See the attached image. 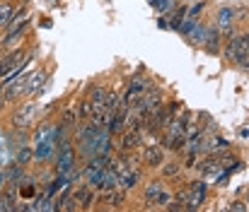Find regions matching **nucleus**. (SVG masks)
<instances>
[{"label": "nucleus", "instance_id": "obj_23", "mask_svg": "<svg viewBox=\"0 0 249 212\" xmlns=\"http://www.w3.org/2000/svg\"><path fill=\"white\" fill-rule=\"evenodd\" d=\"M150 5H153L158 12H167V10H169V5H172V0H153Z\"/></svg>", "mask_w": 249, "mask_h": 212}, {"label": "nucleus", "instance_id": "obj_16", "mask_svg": "<svg viewBox=\"0 0 249 212\" xmlns=\"http://www.w3.org/2000/svg\"><path fill=\"white\" fill-rule=\"evenodd\" d=\"M162 181H153V183H148L145 186V200L150 203V205H155V200L160 198V193H162Z\"/></svg>", "mask_w": 249, "mask_h": 212}, {"label": "nucleus", "instance_id": "obj_17", "mask_svg": "<svg viewBox=\"0 0 249 212\" xmlns=\"http://www.w3.org/2000/svg\"><path fill=\"white\" fill-rule=\"evenodd\" d=\"M160 169H162V179H177L179 171H181V164H177V162H165Z\"/></svg>", "mask_w": 249, "mask_h": 212}, {"label": "nucleus", "instance_id": "obj_14", "mask_svg": "<svg viewBox=\"0 0 249 212\" xmlns=\"http://www.w3.org/2000/svg\"><path fill=\"white\" fill-rule=\"evenodd\" d=\"M208 32H211V27H206V24H196L191 32H189V39H191V44H206V39H208Z\"/></svg>", "mask_w": 249, "mask_h": 212}, {"label": "nucleus", "instance_id": "obj_3", "mask_svg": "<svg viewBox=\"0 0 249 212\" xmlns=\"http://www.w3.org/2000/svg\"><path fill=\"white\" fill-rule=\"evenodd\" d=\"M56 169H58V174H68V171L75 169V147H73V140H71V138H66L63 142H58Z\"/></svg>", "mask_w": 249, "mask_h": 212}, {"label": "nucleus", "instance_id": "obj_1", "mask_svg": "<svg viewBox=\"0 0 249 212\" xmlns=\"http://www.w3.org/2000/svg\"><path fill=\"white\" fill-rule=\"evenodd\" d=\"M249 53V34H237V32H230L228 34V46H225V61L230 63H240L245 56Z\"/></svg>", "mask_w": 249, "mask_h": 212}, {"label": "nucleus", "instance_id": "obj_5", "mask_svg": "<svg viewBox=\"0 0 249 212\" xmlns=\"http://www.w3.org/2000/svg\"><path fill=\"white\" fill-rule=\"evenodd\" d=\"M148 87H150V80H145V77H131L126 92L121 94V101H124V104H133Z\"/></svg>", "mask_w": 249, "mask_h": 212}, {"label": "nucleus", "instance_id": "obj_10", "mask_svg": "<svg viewBox=\"0 0 249 212\" xmlns=\"http://www.w3.org/2000/svg\"><path fill=\"white\" fill-rule=\"evenodd\" d=\"M73 196H75V200H78L80 208H89V205L94 203V198H97V191L89 188V186L85 183V186H80V188H73Z\"/></svg>", "mask_w": 249, "mask_h": 212}, {"label": "nucleus", "instance_id": "obj_22", "mask_svg": "<svg viewBox=\"0 0 249 212\" xmlns=\"http://www.w3.org/2000/svg\"><path fill=\"white\" fill-rule=\"evenodd\" d=\"M34 196H36V188H34V186H22V183H19V198H27V200H29V198H34Z\"/></svg>", "mask_w": 249, "mask_h": 212}, {"label": "nucleus", "instance_id": "obj_15", "mask_svg": "<svg viewBox=\"0 0 249 212\" xmlns=\"http://www.w3.org/2000/svg\"><path fill=\"white\" fill-rule=\"evenodd\" d=\"M32 159H34V152H32V147H29V145H19V149H17V154H15V164H19V166H27Z\"/></svg>", "mask_w": 249, "mask_h": 212}, {"label": "nucleus", "instance_id": "obj_20", "mask_svg": "<svg viewBox=\"0 0 249 212\" xmlns=\"http://www.w3.org/2000/svg\"><path fill=\"white\" fill-rule=\"evenodd\" d=\"M172 198H174V193L167 191V188H162V193H160V198L155 200V205H158V208H167V205L172 203Z\"/></svg>", "mask_w": 249, "mask_h": 212}, {"label": "nucleus", "instance_id": "obj_9", "mask_svg": "<svg viewBox=\"0 0 249 212\" xmlns=\"http://www.w3.org/2000/svg\"><path fill=\"white\" fill-rule=\"evenodd\" d=\"M46 70H36L32 72L29 77H27V89H24V97H36L41 89H44V84H46Z\"/></svg>", "mask_w": 249, "mask_h": 212}, {"label": "nucleus", "instance_id": "obj_18", "mask_svg": "<svg viewBox=\"0 0 249 212\" xmlns=\"http://www.w3.org/2000/svg\"><path fill=\"white\" fill-rule=\"evenodd\" d=\"M12 12H15L12 2H0V27H7V24H10Z\"/></svg>", "mask_w": 249, "mask_h": 212}, {"label": "nucleus", "instance_id": "obj_8", "mask_svg": "<svg viewBox=\"0 0 249 212\" xmlns=\"http://www.w3.org/2000/svg\"><path fill=\"white\" fill-rule=\"evenodd\" d=\"M141 169L138 166H128V169H124V171H119V188L121 191H131L133 186H138L141 183Z\"/></svg>", "mask_w": 249, "mask_h": 212}, {"label": "nucleus", "instance_id": "obj_21", "mask_svg": "<svg viewBox=\"0 0 249 212\" xmlns=\"http://www.w3.org/2000/svg\"><path fill=\"white\" fill-rule=\"evenodd\" d=\"M75 116H78L75 111H66V114H63V118H61V126L71 130V128L75 126Z\"/></svg>", "mask_w": 249, "mask_h": 212}, {"label": "nucleus", "instance_id": "obj_24", "mask_svg": "<svg viewBox=\"0 0 249 212\" xmlns=\"http://www.w3.org/2000/svg\"><path fill=\"white\" fill-rule=\"evenodd\" d=\"M232 208H235V210H247V205H245V203H232Z\"/></svg>", "mask_w": 249, "mask_h": 212}, {"label": "nucleus", "instance_id": "obj_11", "mask_svg": "<svg viewBox=\"0 0 249 212\" xmlns=\"http://www.w3.org/2000/svg\"><path fill=\"white\" fill-rule=\"evenodd\" d=\"M232 22H235V10L232 7H220V12H218V29L220 32H232Z\"/></svg>", "mask_w": 249, "mask_h": 212}, {"label": "nucleus", "instance_id": "obj_4", "mask_svg": "<svg viewBox=\"0 0 249 212\" xmlns=\"http://www.w3.org/2000/svg\"><path fill=\"white\" fill-rule=\"evenodd\" d=\"M143 145V133L138 128H126L119 133V149L121 152H133Z\"/></svg>", "mask_w": 249, "mask_h": 212}, {"label": "nucleus", "instance_id": "obj_6", "mask_svg": "<svg viewBox=\"0 0 249 212\" xmlns=\"http://www.w3.org/2000/svg\"><path fill=\"white\" fill-rule=\"evenodd\" d=\"M27 72H22V75H17L12 82H7L5 84V92H2V97H5V101H17L19 97H24V89H27Z\"/></svg>", "mask_w": 249, "mask_h": 212}, {"label": "nucleus", "instance_id": "obj_13", "mask_svg": "<svg viewBox=\"0 0 249 212\" xmlns=\"http://www.w3.org/2000/svg\"><path fill=\"white\" fill-rule=\"evenodd\" d=\"M203 46H206L208 53H220V29H218V27H211L208 39H206Z\"/></svg>", "mask_w": 249, "mask_h": 212}, {"label": "nucleus", "instance_id": "obj_7", "mask_svg": "<svg viewBox=\"0 0 249 212\" xmlns=\"http://www.w3.org/2000/svg\"><path fill=\"white\" fill-rule=\"evenodd\" d=\"M143 162L148 164V166H162L165 164V147L162 145H148L145 149H143Z\"/></svg>", "mask_w": 249, "mask_h": 212}, {"label": "nucleus", "instance_id": "obj_2", "mask_svg": "<svg viewBox=\"0 0 249 212\" xmlns=\"http://www.w3.org/2000/svg\"><path fill=\"white\" fill-rule=\"evenodd\" d=\"M39 104L36 101H24L17 111H15V116H12V126L15 128H32L34 123H36V118H39Z\"/></svg>", "mask_w": 249, "mask_h": 212}, {"label": "nucleus", "instance_id": "obj_19", "mask_svg": "<svg viewBox=\"0 0 249 212\" xmlns=\"http://www.w3.org/2000/svg\"><path fill=\"white\" fill-rule=\"evenodd\" d=\"M92 111H94V109H92V101H89V99H83V101H80V106H78V118H89V116H92Z\"/></svg>", "mask_w": 249, "mask_h": 212}, {"label": "nucleus", "instance_id": "obj_12", "mask_svg": "<svg viewBox=\"0 0 249 212\" xmlns=\"http://www.w3.org/2000/svg\"><path fill=\"white\" fill-rule=\"evenodd\" d=\"M107 87L104 84H97V87H92V92H89V101H92V109L94 111H99V109H104V99H107Z\"/></svg>", "mask_w": 249, "mask_h": 212}, {"label": "nucleus", "instance_id": "obj_25", "mask_svg": "<svg viewBox=\"0 0 249 212\" xmlns=\"http://www.w3.org/2000/svg\"><path fill=\"white\" fill-rule=\"evenodd\" d=\"M2 92H5V82L0 80V94H2Z\"/></svg>", "mask_w": 249, "mask_h": 212}]
</instances>
